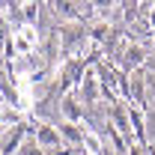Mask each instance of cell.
I'll return each mask as SVG.
<instances>
[{"mask_svg": "<svg viewBox=\"0 0 155 155\" xmlns=\"http://www.w3.org/2000/svg\"><path fill=\"white\" fill-rule=\"evenodd\" d=\"M36 42H39V36L33 27H21L18 33H12V51L15 54H30L36 48Z\"/></svg>", "mask_w": 155, "mask_h": 155, "instance_id": "cell-1", "label": "cell"}, {"mask_svg": "<svg viewBox=\"0 0 155 155\" xmlns=\"http://www.w3.org/2000/svg\"><path fill=\"white\" fill-rule=\"evenodd\" d=\"M81 143L87 146V152H90V155H101V140H98L90 128H84V131H81Z\"/></svg>", "mask_w": 155, "mask_h": 155, "instance_id": "cell-2", "label": "cell"}, {"mask_svg": "<svg viewBox=\"0 0 155 155\" xmlns=\"http://www.w3.org/2000/svg\"><path fill=\"white\" fill-rule=\"evenodd\" d=\"M42 143H60V137L54 134V131H48V128H45V131H42Z\"/></svg>", "mask_w": 155, "mask_h": 155, "instance_id": "cell-3", "label": "cell"}, {"mask_svg": "<svg viewBox=\"0 0 155 155\" xmlns=\"http://www.w3.org/2000/svg\"><path fill=\"white\" fill-rule=\"evenodd\" d=\"M24 152H27V155H42V152H39V149H36V146H27Z\"/></svg>", "mask_w": 155, "mask_h": 155, "instance_id": "cell-4", "label": "cell"}, {"mask_svg": "<svg viewBox=\"0 0 155 155\" xmlns=\"http://www.w3.org/2000/svg\"><path fill=\"white\" fill-rule=\"evenodd\" d=\"M149 21H152V24H155V9H152V12H149Z\"/></svg>", "mask_w": 155, "mask_h": 155, "instance_id": "cell-5", "label": "cell"}]
</instances>
